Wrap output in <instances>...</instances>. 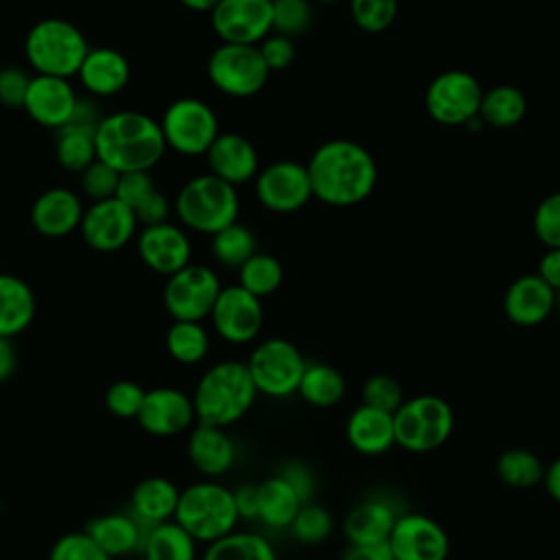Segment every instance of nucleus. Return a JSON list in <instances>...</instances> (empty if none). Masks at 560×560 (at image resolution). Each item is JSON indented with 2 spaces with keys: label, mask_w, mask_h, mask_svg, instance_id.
Listing matches in <instances>:
<instances>
[{
  "label": "nucleus",
  "mask_w": 560,
  "mask_h": 560,
  "mask_svg": "<svg viewBox=\"0 0 560 560\" xmlns=\"http://www.w3.org/2000/svg\"><path fill=\"white\" fill-rule=\"evenodd\" d=\"M313 197L332 208H350L365 201L378 179L372 153L346 138L319 144L306 162Z\"/></svg>",
  "instance_id": "1"
},
{
  "label": "nucleus",
  "mask_w": 560,
  "mask_h": 560,
  "mask_svg": "<svg viewBox=\"0 0 560 560\" xmlns=\"http://www.w3.org/2000/svg\"><path fill=\"white\" fill-rule=\"evenodd\" d=\"M96 160L118 173L151 171L164 155L166 142L160 122L142 112H114L103 116L96 133Z\"/></svg>",
  "instance_id": "2"
},
{
  "label": "nucleus",
  "mask_w": 560,
  "mask_h": 560,
  "mask_svg": "<svg viewBox=\"0 0 560 560\" xmlns=\"http://www.w3.org/2000/svg\"><path fill=\"white\" fill-rule=\"evenodd\" d=\"M190 398L197 422L228 429L247 416L258 398V389L245 361L228 359L210 365L199 376Z\"/></svg>",
  "instance_id": "3"
},
{
  "label": "nucleus",
  "mask_w": 560,
  "mask_h": 560,
  "mask_svg": "<svg viewBox=\"0 0 560 560\" xmlns=\"http://www.w3.org/2000/svg\"><path fill=\"white\" fill-rule=\"evenodd\" d=\"M173 521L197 542L210 545L234 532L241 518L232 490L217 479H203L179 490Z\"/></svg>",
  "instance_id": "4"
},
{
  "label": "nucleus",
  "mask_w": 560,
  "mask_h": 560,
  "mask_svg": "<svg viewBox=\"0 0 560 560\" xmlns=\"http://www.w3.org/2000/svg\"><path fill=\"white\" fill-rule=\"evenodd\" d=\"M90 44L79 26L61 18H46L31 26L24 55L37 74L70 79L79 72Z\"/></svg>",
  "instance_id": "5"
},
{
  "label": "nucleus",
  "mask_w": 560,
  "mask_h": 560,
  "mask_svg": "<svg viewBox=\"0 0 560 560\" xmlns=\"http://www.w3.org/2000/svg\"><path fill=\"white\" fill-rule=\"evenodd\" d=\"M238 210L241 201L236 188L212 173L188 179L175 197L177 219L186 228L208 236L236 223Z\"/></svg>",
  "instance_id": "6"
},
{
  "label": "nucleus",
  "mask_w": 560,
  "mask_h": 560,
  "mask_svg": "<svg viewBox=\"0 0 560 560\" xmlns=\"http://www.w3.org/2000/svg\"><path fill=\"white\" fill-rule=\"evenodd\" d=\"M392 418L394 440L409 453H431L440 448L455 427L453 407L435 394L405 398Z\"/></svg>",
  "instance_id": "7"
},
{
  "label": "nucleus",
  "mask_w": 560,
  "mask_h": 560,
  "mask_svg": "<svg viewBox=\"0 0 560 560\" xmlns=\"http://www.w3.org/2000/svg\"><path fill=\"white\" fill-rule=\"evenodd\" d=\"M306 363L308 361L298 346L284 337H269L260 341L245 361L258 394L269 398H287L298 394Z\"/></svg>",
  "instance_id": "8"
},
{
  "label": "nucleus",
  "mask_w": 560,
  "mask_h": 560,
  "mask_svg": "<svg viewBox=\"0 0 560 560\" xmlns=\"http://www.w3.org/2000/svg\"><path fill=\"white\" fill-rule=\"evenodd\" d=\"M160 129L166 149L188 158L206 155L210 144L221 133L214 109L195 96H182L173 101L162 114Z\"/></svg>",
  "instance_id": "9"
},
{
  "label": "nucleus",
  "mask_w": 560,
  "mask_h": 560,
  "mask_svg": "<svg viewBox=\"0 0 560 560\" xmlns=\"http://www.w3.org/2000/svg\"><path fill=\"white\" fill-rule=\"evenodd\" d=\"M206 70L210 83L234 98L258 94L269 79L258 46L249 44H219L208 57Z\"/></svg>",
  "instance_id": "10"
},
{
  "label": "nucleus",
  "mask_w": 560,
  "mask_h": 560,
  "mask_svg": "<svg viewBox=\"0 0 560 560\" xmlns=\"http://www.w3.org/2000/svg\"><path fill=\"white\" fill-rule=\"evenodd\" d=\"M483 88L466 70H444L431 79L424 92L429 116L446 127H466L479 116Z\"/></svg>",
  "instance_id": "11"
},
{
  "label": "nucleus",
  "mask_w": 560,
  "mask_h": 560,
  "mask_svg": "<svg viewBox=\"0 0 560 560\" xmlns=\"http://www.w3.org/2000/svg\"><path fill=\"white\" fill-rule=\"evenodd\" d=\"M221 280L206 265H186L166 278L164 306L177 322H201L210 317V311L219 298Z\"/></svg>",
  "instance_id": "12"
},
{
  "label": "nucleus",
  "mask_w": 560,
  "mask_h": 560,
  "mask_svg": "<svg viewBox=\"0 0 560 560\" xmlns=\"http://www.w3.org/2000/svg\"><path fill=\"white\" fill-rule=\"evenodd\" d=\"M254 188L260 206L280 214L295 212L313 199L306 164L293 160H278L260 168Z\"/></svg>",
  "instance_id": "13"
},
{
  "label": "nucleus",
  "mask_w": 560,
  "mask_h": 560,
  "mask_svg": "<svg viewBox=\"0 0 560 560\" xmlns=\"http://www.w3.org/2000/svg\"><path fill=\"white\" fill-rule=\"evenodd\" d=\"M387 547L394 560H446L451 553L446 529L422 512L398 514Z\"/></svg>",
  "instance_id": "14"
},
{
  "label": "nucleus",
  "mask_w": 560,
  "mask_h": 560,
  "mask_svg": "<svg viewBox=\"0 0 560 560\" xmlns=\"http://www.w3.org/2000/svg\"><path fill=\"white\" fill-rule=\"evenodd\" d=\"M262 304L260 298L245 291L241 284L221 287L219 298L210 311L214 332L234 346L249 343L262 328Z\"/></svg>",
  "instance_id": "15"
},
{
  "label": "nucleus",
  "mask_w": 560,
  "mask_h": 560,
  "mask_svg": "<svg viewBox=\"0 0 560 560\" xmlns=\"http://www.w3.org/2000/svg\"><path fill=\"white\" fill-rule=\"evenodd\" d=\"M210 24L223 44L258 46L271 33V0H219Z\"/></svg>",
  "instance_id": "16"
},
{
  "label": "nucleus",
  "mask_w": 560,
  "mask_h": 560,
  "mask_svg": "<svg viewBox=\"0 0 560 560\" xmlns=\"http://www.w3.org/2000/svg\"><path fill=\"white\" fill-rule=\"evenodd\" d=\"M79 230L83 241L92 249L107 254L125 247L136 236L138 221L131 208L112 197L103 201H92L83 210Z\"/></svg>",
  "instance_id": "17"
},
{
  "label": "nucleus",
  "mask_w": 560,
  "mask_h": 560,
  "mask_svg": "<svg viewBox=\"0 0 560 560\" xmlns=\"http://www.w3.org/2000/svg\"><path fill=\"white\" fill-rule=\"evenodd\" d=\"M136 420L149 435L171 438L190 429L197 418L192 398L177 387L164 385L147 389Z\"/></svg>",
  "instance_id": "18"
},
{
  "label": "nucleus",
  "mask_w": 560,
  "mask_h": 560,
  "mask_svg": "<svg viewBox=\"0 0 560 560\" xmlns=\"http://www.w3.org/2000/svg\"><path fill=\"white\" fill-rule=\"evenodd\" d=\"M77 103L79 96L70 79L35 74L31 77L22 107L37 125L57 131L72 118Z\"/></svg>",
  "instance_id": "19"
},
{
  "label": "nucleus",
  "mask_w": 560,
  "mask_h": 560,
  "mask_svg": "<svg viewBox=\"0 0 560 560\" xmlns=\"http://www.w3.org/2000/svg\"><path fill=\"white\" fill-rule=\"evenodd\" d=\"M138 254L151 271L168 278L190 265L192 245L182 228L164 221L142 228L138 236Z\"/></svg>",
  "instance_id": "20"
},
{
  "label": "nucleus",
  "mask_w": 560,
  "mask_h": 560,
  "mask_svg": "<svg viewBox=\"0 0 560 560\" xmlns=\"http://www.w3.org/2000/svg\"><path fill=\"white\" fill-rule=\"evenodd\" d=\"M556 308V291L536 273L518 276L503 295L505 317L523 328L542 324Z\"/></svg>",
  "instance_id": "21"
},
{
  "label": "nucleus",
  "mask_w": 560,
  "mask_h": 560,
  "mask_svg": "<svg viewBox=\"0 0 560 560\" xmlns=\"http://www.w3.org/2000/svg\"><path fill=\"white\" fill-rule=\"evenodd\" d=\"M210 173L234 188L254 179L258 175V153L254 144L236 133V131H225L219 133L217 140L210 144L206 153Z\"/></svg>",
  "instance_id": "22"
},
{
  "label": "nucleus",
  "mask_w": 560,
  "mask_h": 560,
  "mask_svg": "<svg viewBox=\"0 0 560 560\" xmlns=\"http://www.w3.org/2000/svg\"><path fill=\"white\" fill-rule=\"evenodd\" d=\"M83 203L70 188H48L44 190L31 208L33 228L48 238H61L79 230L83 219Z\"/></svg>",
  "instance_id": "23"
},
{
  "label": "nucleus",
  "mask_w": 560,
  "mask_h": 560,
  "mask_svg": "<svg viewBox=\"0 0 560 560\" xmlns=\"http://www.w3.org/2000/svg\"><path fill=\"white\" fill-rule=\"evenodd\" d=\"M186 453L197 472L206 479H217L225 475L236 462V446L225 429L201 424L190 431Z\"/></svg>",
  "instance_id": "24"
},
{
  "label": "nucleus",
  "mask_w": 560,
  "mask_h": 560,
  "mask_svg": "<svg viewBox=\"0 0 560 560\" xmlns=\"http://www.w3.org/2000/svg\"><path fill=\"white\" fill-rule=\"evenodd\" d=\"M346 438H348V444L359 455H368V457L383 455L396 444L394 418L387 411H381L361 402L350 411L346 420Z\"/></svg>",
  "instance_id": "25"
},
{
  "label": "nucleus",
  "mask_w": 560,
  "mask_h": 560,
  "mask_svg": "<svg viewBox=\"0 0 560 560\" xmlns=\"http://www.w3.org/2000/svg\"><path fill=\"white\" fill-rule=\"evenodd\" d=\"M398 512L389 499L370 497L357 503L343 518V536L348 545L387 542Z\"/></svg>",
  "instance_id": "26"
},
{
  "label": "nucleus",
  "mask_w": 560,
  "mask_h": 560,
  "mask_svg": "<svg viewBox=\"0 0 560 560\" xmlns=\"http://www.w3.org/2000/svg\"><path fill=\"white\" fill-rule=\"evenodd\" d=\"M83 532L114 560L142 549L147 529L129 512H107L85 523Z\"/></svg>",
  "instance_id": "27"
},
{
  "label": "nucleus",
  "mask_w": 560,
  "mask_h": 560,
  "mask_svg": "<svg viewBox=\"0 0 560 560\" xmlns=\"http://www.w3.org/2000/svg\"><path fill=\"white\" fill-rule=\"evenodd\" d=\"M129 61L116 48H90L77 77L94 96H114L129 83Z\"/></svg>",
  "instance_id": "28"
},
{
  "label": "nucleus",
  "mask_w": 560,
  "mask_h": 560,
  "mask_svg": "<svg viewBox=\"0 0 560 560\" xmlns=\"http://www.w3.org/2000/svg\"><path fill=\"white\" fill-rule=\"evenodd\" d=\"M179 501V488L166 477H147L131 490L129 514L144 527L173 521Z\"/></svg>",
  "instance_id": "29"
},
{
  "label": "nucleus",
  "mask_w": 560,
  "mask_h": 560,
  "mask_svg": "<svg viewBox=\"0 0 560 560\" xmlns=\"http://www.w3.org/2000/svg\"><path fill=\"white\" fill-rule=\"evenodd\" d=\"M33 289L13 273H0V337L13 339L35 319Z\"/></svg>",
  "instance_id": "30"
},
{
  "label": "nucleus",
  "mask_w": 560,
  "mask_h": 560,
  "mask_svg": "<svg viewBox=\"0 0 560 560\" xmlns=\"http://www.w3.org/2000/svg\"><path fill=\"white\" fill-rule=\"evenodd\" d=\"M258 490V516L269 529H289L298 510L302 508V497L293 490V486L282 475H271L256 486Z\"/></svg>",
  "instance_id": "31"
},
{
  "label": "nucleus",
  "mask_w": 560,
  "mask_h": 560,
  "mask_svg": "<svg viewBox=\"0 0 560 560\" xmlns=\"http://www.w3.org/2000/svg\"><path fill=\"white\" fill-rule=\"evenodd\" d=\"M300 398L317 409H330L341 402L346 396V376L328 363H306L300 385H298Z\"/></svg>",
  "instance_id": "32"
},
{
  "label": "nucleus",
  "mask_w": 560,
  "mask_h": 560,
  "mask_svg": "<svg viewBox=\"0 0 560 560\" xmlns=\"http://www.w3.org/2000/svg\"><path fill=\"white\" fill-rule=\"evenodd\" d=\"M197 540L175 521L149 527L142 540L144 560H197Z\"/></svg>",
  "instance_id": "33"
},
{
  "label": "nucleus",
  "mask_w": 560,
  "mask_h": 560,
  "mask_svg": "<svg viewBox=\"0 0 560 560\" xmlns=\"http://www.w3.org/2000/svg\"><path fill=\"white\" fill-rule=\"evenodd\" d=\"M527 112L525 94L516 85H494L483 90L479 118L494 129H508L523 120Z\"/></svg>",
  "instance_id": "34"
},
{
  "label": "nucleus",
  "mask_w": 560,
  "mask_h": 560,
  "mask_svg": "<svg viewBox=\"0 0 560 560\" xmlns=\"http://www.w3.org/2000/svg\"><path fill=\"white\" fill-rule=\"evenodd\" d=\"M201 560H278L273 545L256 532L234 529L206 545Z\"/></svg>",
  "instance_id": "35"
},
{
  "label": "nucleus",
  "mask_w": 560,
  "mask_h": 560,
  "mask_svg": "<svg viewBox=\"0 0 560 560\" xmlns=\"http://www.w3.org/2000/svg\"><path fill=\"white\" fill-rule=\"evenodd\" d=\"M494 470L505 486L514 490H527L536 483H542L545 464L529 448H508L497 457Z\"/></svg>",
  "instance_id": "36"
},
{
  "label": "nucleus",
  "mask_w": 560,
  "mask_h": 560,
  "mask_svg": "<svg viewBox=\"0 0 560 560\" xmlns=\"http://www.w3.org/2000/svg\"><path fill=\"white\" fill-rule=\"evenodd\" d=\"M164 343L171 359L184 365L201 363L210 350V337H208V330L201 326V322L173 319V324L166 330Z\"/></svg>",
  "instance_id": "37"
},
{
  "label": "nucleus",
  "mask_w": 560,
  "mask_h": 560,
  "mask_svg": "<svg viewBox=\"0 0 560 560\" xmlns=\"http://www.w3.org/2000/svg\"><path fill=\"white\" fill-rule=\"evenodd\" d=\"M55 155L66 171H85L96 160L94 131L74 125H63L55 131Z\"/></svg>",
  "instance_id": "38"
},
{
  "label": "nucleus",
  "mask_w": 560,
  "mask_h": 560,
  "mask_svg": "<svg viewBox=\"0 0 560 560\" xmlns=\"http://www.w3.org/2000/svg\"><path fill=\"white\" fill-rule=\"evenodd\" d=\"M210 249L219 265L238 269L249 256H254L256 249V236L254 232L243 223H232L217 234L210 236Z\"/></svg>",
  "instance_id": "39"
},
{
  "label": "nucleus",
  "mask_w": 560,
  "mask_h": 560,
  "mask_svg": "<svg viewBox=\"0 0 560 560\" xmlns=\"http://www.w3.org/2000/svg\"><path fill=\"white\" fill-rule=\"evenodd\" d=\"M282 278L284 273L280 260L265 252H256L238 267V284L260 300L276 293L282 284Z\"/></svg>",
  "instance_id": "40"
},
{
  "label": "nucleus",
  "mask_w": 560,
  "mask_h": 560,
  "mask_svg": "<svg viewBox=\"0 0 560 560\" xmlns=\"http://www.w3.org/2000/svg\"><path fill=\"white\" fill-rule=\"evenodd\" d=\"M335 521L332 514L313 501L302 503V508L298 510L295 518L289 525V534L293 536V540H298L300 545H319L324 542L330 534H332Z\"/></svg>",
  "instance_id": "41"
},
{
  "label": "nucleus",
  "mask_w": 560,
  "mask_h": 560,
  "mask_svg": "<svg viewBox=\"0 0 560 560\" xmlns=\"http://www.w3.org/2000/svg\"><path fill=\"white\" fill-rule=\"evenodd\" d=\"M313 22L311 0H271V31L284 37L302 35Z\"/></svg>",
  "instance_id": "42"
},
{
  "label": "nucleus",
  "mask_w": 560,
  "mask_h": 560,
  "mask_svg": "<svg viewBox=\"0 0 560 560\" xmlns=\"http://www.w3.org/2000/svg\"><path fill=\"white\" fill-rule=\"evenodd\" d=\"M352 22L365 33L387 31L398 15V0H348Z\"/></svg>",
  "instance_id": "43"
},
{
  "label": "nucleus",
  "mask_w": 560,
  "mask_h": 560,
  "mask_svg": "<svg viewBox=\"0 0 560 560\" xmlns=\"http://www.w3.org/2000/svg\"><path fill=\"white\" fill-rule=\"evenodd\" d=\"M48 560H112V558L81 529V532H68L59 536L48 551Z\"/></svg>",
  "instance_id": "44"
},
{
  "label": "nucleus",
  "mask_w": 560,
  "mask_h": 560,
  "mask_svg": "<svg viewBox=\"0 0 560 560\" xmlns=\"http://www.w3.org/2000/svg\"><path fill=\"white\" fill-rule=\"evenodd\" d=\"M361 398H363V405H370V407L387 411V413H394L400 407V402L405 400L400 383L389 374H372L363 383Z\"/></svg>",
  "instance_id": "45"
},
{
  "label": "nucleus",
  "mask_w": 560,
  "mask_h": 560,
  "mask_svg": "<svg viewBox=\"0 0 560 560\" xmlns=\"http://www.w3.org/2000/svg\"><path fill=\"white\" fill-rule=\"evenodd\" d=\"M532 228L538 241L551 249L560 247V190L547 195L534 210Z\"/></svg>",
  "instance_id": "46"
},
{
  "label": "nucleus",
  "mask_w": 560,
  "mask_h": 560,
  "mask_svg": "<svg viewBox=\"0 0 560 560\" xmlns=\"http://www.w3.org/2000/svg\"><path fill=\"white\" fill-rule=\"evenodd\" d=\"M147 389H142L136 381H116L105 392V407L116 418H136Z\"/></svg>",
  "instance_id": "47"
},
{
  "label": "nucleus",
  "mask_w": 560,
  "mask_h": 560,
  "mask_svg": "<svg viewBox=\"0 0 560 560\" xmlns=\"http://www.w3.org/2000/svg\"><path fill=\"white\" fill-rule=\"evenodd\" d=\"M120 173L101 160H94L85 171H81V190L92 201L112 199L116 195Z\"/></svg>",
  "instance_id": "48"
},
{
  "label": "nucleus",
  "mask_w": 560,
  "mask_h": 560,
  "mask_svg": "<svg viewBox=\"0 0 560 560\" xmlns=\"http://www.w3.org/2000/svg\"><path fill=\"white\" fill-rule=\"evenodd\" d=\"M260 57L269 72H280L287 70L293 59H295V46L291 37H284L280 33H269L260 44H258Z\"/></svg>",
  "instance_id": "49"
},
{
  "label": "nucleus",
  "mask_w": 560,
  "mask_h": 560,
  "mask_svg": "<svg viewBox=\"0 0 560 560\" xmlns=\"http://www.w3.org/2000/svg\"><path fill=\"white\" fill-rule=\"evenodd\" d=\"M153 190H155V184L149 171H131V173H120L114 197L133 210Z\"/></svg>",
  "instance_id": "50"
},
{
  "label": "nucleus",
  "mask_w": 560,
  "mask_h": 560,
  "mask_svg": "<svg viewBox=\"0 0 560 560\" xmlns=\"http://www.w3.org/2000/svg\"><path fill=\"white\" fill-rule=\"evenodd\" d=\"M31 77L20 68L0 70V103L7 107H22Z\"/></svg>",
  "instance_id": "51"
},
{
  "label": "nucleus",
  "mask_w": 560,
  "mask_h": 560,
  "mask_svg": "<svg viewBox=\"0 0 560 560\" xmlns=\"http://www.w3.org/2000/svg\"><path fill=\"white\" fill-rule=\"evenodd\" d=\"M168 212H171V203L168 199L155 188L153 192H149L136 208H133V217L138 221V225H158V223H164L168 219Z\"/></svg>",
  "instance_id": "52"
},
{
  "label": "nucleus",
  "mask_w": 560,
  "mask_h": 560,
  "mask_svg": "<svg viewBox=\"0 0 560 560\" xmlns=\"http://www.w3.org/2000/svg\"><path fill=\"white\" fill-rule=\"evenodd\" d=\"M278 475H282L291 486L293 490L302 497V501H313V490H315V477L311 472V468L302 462H287Z\"/></svg>",
  "instance_id": "53"
},
{
  "label": "nucleus",
  "mask_w": 560,
  "mask_h": 560,
  "mask_svg": "<svg viewBox=\"0 0 560 560\" xmlns=\"http://www.w3.org/2000/svg\"><path fill=\"white\" fill-rule=\"evenodd\" d=\"M236 512L241 521H256L258 516V490L254 483H243L232 490Z\"/></svg>",
  "instance_id": "54"
},
{
  "label": "nucleus",
  "mask_w": 560,
  "mask_h": 560,
  "mask_svg": "<svg viewBox=\"0 0 560 560\" xmlns=\"http://www.w3.org/2000/svg\"><path fill=\"white\" fill-rule=\"evenodd\" d=\"M536 276L542 278L553 291L560 289V247H551L540 256Z\"/></svg>",
  "instance_id": "55"
},
{
  "label": "nucleus",
  "mask_w": 560,
  "mask_h": 560,
  "mask_svg": "<svg viewBox=\"0 0 560 560\" xmlns=\"http://www.w3.org/2000/svg\"><path fill=\"white\" fill-rule=\"evenodd\" d=\"M341 560H394L387 542L374 545H348Z\"/></svg>",
  "instance_id": "56"
},
{
  "label": "nucleus",
  "mask_w": 560,
  "mask_h": 560,
  "mask_svg": "<svg viewBox=\"0 0 560 560\" xmlns=\"http://www.w3.org/2000/svg\"><path fill=\"white\" fill-rule=\"evenodd\" d=\"M15 368H18V352H15L13 339L0 337V383L11 378Z\"/></svg>",
  "instance_id": "57"
},
{
  "label": "nucleus",
  "mask_w": 560,
  "mask_h": 560,
  "mask_svg": "<svg viewBox=\"0 0 560 560\" xmlns=\"http://www.w3.org/2000/svg\"><path fill=\"white\" fill-rule=\"evenodd\" d=\"M542 486H545L547 494L560 505V457H556L549 466H545Z\"/></svg>",
  "instance_id": "58"
},
{
  "label": "nucleus",
  "mask_w": 560,
  "mask_h": 560,
  "mask_svg": "<svg viewBox=\"0 0 560 560\" xmlns=\"http://www.w3.org/2000/svg\"><path fill=\"white\" fill-rule=\"evenodd\" d=\"M179 2H182L186 9H190V11H199V13L208 11V13H210L219 0H179Z\"/></svg>",
  "instance_id": "59"
},
{
  "label": "nucleus",
  "mask_w": 560,
  "mask_h": 560,
  "mask_svg": "<svg viewBox=\"0 0 560 560\" xmlns=\"http://www.w3.org/2000/svg\"><path fill=\"white\" fill-rule=\"evenodd\" d=\"M317 2H322V4H337V2H341V0H317Z\"/></svg>",
  "instance_id": "60"
},
{
  "label": "nucleus",
  "mask_w": 560,
  "mask_h": 560,
  "mask_svg": "<svg viewBox=\"0 0 560 560\" xmlns=\"http://www.w3.org/2000/svg\"><path fill=\"white\" fill-rule=\"evenodd\" d=\"M556 306H558V308H560V289H558V291H556Z\"/></svg>",
  "instance_id": "61"
}]
</instances>
